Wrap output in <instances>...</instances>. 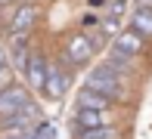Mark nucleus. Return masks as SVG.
<instances>
[{"instance_id": "nucleus-20", "label": "nucleus", "mask_w": 152, "mask_h": 139, "mask_svg": "<svg viewBox=\"0 0 152 139\" xmlns=\"http://www.w3.org/2000/svg\"><path fill=\"white\" fill-rule=\"evenodd\" d=\"M22 3H34V0H22Z\"/></svg>"}, {"instance_id": "nucleus-14", "label": "nucleus", "mask_w": 152, "mask_h": 139, "mask_svg": "<svg viewBox=\"0 0 152 139\" xmlns=\"http://www.w3.org/2000/svg\"><path fill=\"white\" fill-rule=\"evenodd\" d=\"M99 28H102L112 40L121 34V22H118V19H112V16H99Z\"/></svg>"}, {"instance_id": "nucleus-7", "label": "nucleus", "mask_w": 152, "mask_h": 139, "mask_svg": "<svg viewBox=\"0 0 152 139\" xmlns=\"http://www.w3.org/2000/svg\"><path fill=\"white\" fill-rule=\"evenodd\" d=\"M28 105H34L31 96H28V87L12 83L10 90L0 93V117H10V114H16V111H22V108H28Z\"/></svg>"}, {"instance_id": "nucleus-3", "label": "nucleus", "mask_w": 152, "mask_h": 139, "mask_svg": "<svg viewBox=\"0 0 152 139\" xmlns=\"http://www.w3.org/2000/svg\"><path fill=\"white\" fill-rule=\"evenodd\" d=\"M72 77H75V71H68L62 62H47V80H44L40 93L47 99H62L68 93V87H72Z\"/></svg>"}, {"instance_id": "nucleus-12", "label": "nucleus", "mask_w": 152, "mask_h": 139, "mask_svg": "<svg viewBox=\"0 0 152 139\" xmlns=\"http://www.w3.org/2000/svg\"><path fill=\"white\" fill-rule=\"evenodd\" d=\"M75 139H121V130L115 124L99 127V130H75Z\"/></svg>"}, {"instance_id": "nucleus-16", "label": "nucleus", "mask_w": 152, "mask_h": 139, "mask_svg": "<svg viewBox=\"0 0 152 139\" xmlns=\"http://www.w3.org/2000/svg\"><path fill=\"white\" fill-rule=\"evenodd\" d=\"M12 87V68L6 65L3 71H0V93H3V90H10Z\"/></svg>"}, {"instance_id": "nucleus-2", "label": "nucleus", "mask_w": 152, "mask_h": 139, "mask_svg": "<svg viewBox=\"0 0 152 139\" xmlns=\"http://www.w3.org/2000/svg\"><path fill=\"white\" fill-rule=\"evenodd\" d=\"M90 59H93V40L87 34H72L65 40V50H62V65L68 71H75V68H84Z\"/></svg>"}, {"instance_id": "nucleus-8", "label": "nucleus", "mask_w": 152, "mask_h": 139, "mask_svg": "<svg viewBox=\"0 0 152 139\" xmlns=\"http://www.w3.org/2000/svg\"><path fill=\"white\" fill-rule=\"evenodd\" d=\"M34 22H37V6L34 3H19L10 19V34H31Z\"/></svg>"}, {"instance_id": "nucleus-11", "label": "nucleus", "mask_w": 152, "mask_h": 139, "mask_svg": "<svg viewBox=\"0 0 152 139\" xmlns=\"http://www.w3.org/2000/svg\"><path fill=\"white\" fill-rule=\"evenodd\" d=\"M130 31H134L137 37L149 40V37H152V9H146V6H137V9L130 12Z\"/></svg>"}, {"instance_id": "nucleus-17", "label": "nucleus", "mask_w": 152, "mask_h": 139, "mask_svg": "<svg viewBox=\"0 0 152 139\" xmlns=\"http://www.w3.org/2000/svg\"><path fill=\"white\" fill-rule=\"evenodd\" d=\"M6 59H10V56H6V50H3V46H0V71H3V68H6Z\"/></svg>"}, {"instance_id": "nucleus-19", "label": "nucleus", "mask_w": 152, "mask_h": 139, "mask_svg": "<svg viewBox=\"0 0 152 139\" xmlns=\"http://www.w3.org/2000/svg\"><path fill=\"white\" fill-rule=\"evenodd\" d=\"M0 139H25V133H19V136H0Z\"/></svg>"}, {"instance_id": "nucleus-18", "label": "nucleus", "mask_w": 152, "mask_h": 139, "mask_svg": "<svg viewBox=\"0 0 152 139\" xmlns=\"http://www.w3.org/2000/svg\"><path fill=\"white\" fill-rule=\"evenodd\" d=\"M140 6H146V9H152V0H140Z\"/></svg>"}, {"instance_id": "nucleus-1", "label": "nucleus", "mask_w": 152, "mask_h": 139, "mask_svg": "<svg viewBox=\"0 0 152 139\" xmlns=\"http://www.w3.org/2000/svg\"><path fill=\"white\" fill-rule=\"evenodd\" d=\"M87 90H93V93H99V96H106L109 102H118L121 96H124V83L118 74H112V71H106V68H93L90 74H87V83H84Z\"/></svg>"}, {"instance_id": "nucleus-10", "label": "nucleus", "mask_w": 152, "mask_h": 139, "mask_svg": "<svg viewBox=\"0 0 152 139\" xmlns=\"http://www.w3.org/2000/svg\"><path fill=\"white\" fill-rule=\"evenodd\" d=\"M115 102H109L106 96H99V93H93V90H81L78 93V111H112Z\"/></svg>"}, {"instance_id": "nucleus-6", "label": "nucleus", "mask_w": 152, "mask_h": 139, "mask_svg": "<svg viewBox=\"0 0 152 139\" xmlns=\"http://www.w3.org/2000/svg\"><path fill=\"white\" fill-rule=\"evenodd\" d=\"M34 124H37V108H34V105L22 108V111H16V114H10V117H0V130H3V136L28 133Z\"/></svg>"}, {"instance_id": "nucleus-9", "label": "nucleus", "mask_w": 152, "mask_h": 139, "mask_svg": "<svg viewBox=\"0 0 152 139\" xmlns=\"http://www.w3.org/2000/svg\"><path fill=\"white\" fill-rule=\"evenodd\" d=\"M112 124L109 111H75V130H99Z\"/></svg>"}, {"instance_id": "nucleus-5", "label": "nucleus", "mask_w": 152, "mask_h": 139, "mask_svg": "<svg viewBox=\"0 0 152 139\" xmlns=\"http://www.w3.org/2000/svg\"><path fill=\"white\" fill-rule=\"evenodd\" d=\"M143 46H146V40L137 37V34L127 28V31H121L118 37H115V43H112V59H118V62H124V65H127L134 56L143 53Z\"/></svg>"}, {"instance_id": "nucleus-4", "label": "nucleus", "mask_w": 152, "mask_h": 139, "mask_svg": "<svg viewBox=\"0 0 152 139\" xmlns=\"http://www.w3.org/2000/svg\"><path fill=\"white\" fill-rule=\"evenodd\" d=\"M47 56L40 50H31L28 59H25V68H22V77H25V87L28 90H44V80H47Z\"/></svg>"}, {"instance_id": "nucleus-13", "label": "nucleus", "mask_w": 152, "mask_h": 139, "mask_svg": "<svg viewBox=\"0 0 152 139\" xmlns=\"http://www.w3.org/2000/svg\"><path fill=\"white\" fill-rule=\"evenodd\" d=\"M25 139H56V127L47 124V121H37L28 133H25Z\"/></svg>"}, {"instance_id": "nucleus-15", "label": "nucleus", "mask_w": 152, "mask_h": 139, "mask_svg": "<svg viewBox=\"0 0 152 139\" xmlns=\"http://www.w3.org/2000/svg\"><path fill=\"white\" fill-rule=\"evenodd\" d=\"M106 6H109V16L118 19V16H124V6H127V0H106Z\"/></svg>"}]
</instances>
